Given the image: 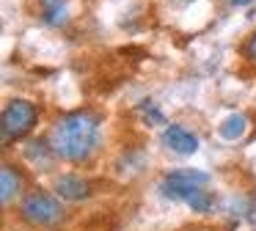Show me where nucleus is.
Returning <instances> with one entry per match:
<instances>
[{
  "label": "nucleus",
  "instance_id": "1",
  "mask_svg": "<svg viewBox=\"0 0 256 231\" xmlns=\"http://www.w3.org/2000/svg\"><path fill=\"white\" fill-rule=\"evenodd\" d=\"M50 146L66 162H86L100 146V121L88 110H74L56 121Z\"/></svg>",
  "mask_w": 256,
  "mask_h": 231
},
{
  "label": "nucleus",
  "instance_id": "2",
  "mask_svg": "<svg viewBox=\"0 0 256 231\" xmlns=\"http://www.w3.org/2000/svg\"><path fill=\"white\" fill-rule=\"evenodd\" d=\"M20 214H22L25 223L36 226V228H50V226H58L64 220V206L47 190H30L20 204Z\"/></svg>",
  "mask_w": 256,
  "mask_h": 231
},
{
  "label": "nucleus",
  "instance_id": "3",
  "mask_svg": "<svg viewBox=\"0 0 256 231\" xmlns=\"http://www.w3.org/2000/svg\"><path fill=\"white\" fill-rule=\"evenodd\" d=\"M39 121V108L30 99H12L3 108V118H0V130H3V143H12L25 138Z\"/></svg>",
  "mask_w": 256,
  "mask_h": 231
},
{
  "label": "nucleus",
  "instance_id": "4",
  "mask_svg": "<svg viewBox=\"0 0 256 231\" xmlns=\"http://www.w3.org/2000/svg\"><path fill=\"white\" fill-rule=\"evenodd\" d=\"M206 184H210V174L193 168H179L166 174V179L160 182V192L162 198H171V201H188L198 187H206Z\"/></svg>",
  "mask_w": 256,
  "mask_h": 231
},
{
  "label": "nucleus",
  "instance_id": "5",
  "mask_svg": "<svg viewBox=\"0 0 256 231\" xmlns=\"http://www.w3.org/2000/svg\"><path fill=\"white\" fill-rule=\"evenodd\" d=\"M160 140H162V146H166L168 152L182 154V157H188V154H196V152H198V138H196L190 130L179 126V124L166 126V130H162V135H160Z\"/></svg>",
  "mask_w": 256,
  "mask_h": 231
},
{
  "label": "nucleus",
  "instance_id": "6",
  "mask_svg": "<svg viewBox=\"0 0 256 231\" xmlns=\"http://www.w3.org/2000/svg\"><path fill=\"white\" fill-rule=\"evenodd\" d=\"M56 192L58 198H64V201H86V198L91 196V184L86 179H80V176H72V174H64L56 179Z\"/></svg>",
  "mask_w": 256,
  "mask_h": 231
},
{
  "label": "nucleus",
  "instance_id": "7",
  "mask_svg": "<svg viewBox=\"0 0 256 231\" xmlns=\"http://www.w3.org/2000/svg\"><path fill=\"white\" fill-rule=\"evenodd\" d=\"M20 192H22V174L14 165H3L0 168V201H3V206H8Z\"/></svg>",
  "mask_w": 256,
  "mask_h": 231
},
{
  "label": "nucleus",
  "instance_id": "8",
  "mask_svg": "<svg viewBox=\"0 0 256 231\" xmlns=\"http://www.w3.org/2000/svg\"><path fill=\"white\" fill-rule=\"evenodd\" d=\"M42 20L50 28H64L69 22L66 0H44V6H42Z\"/></svg>",
  "mask_w": 256,
  "mask_h": 231
},
{
  "label": "nucleus",
  "instance_id": "9",
  "mask_svg": "<svg viewBox=\"0 0 256 231\" xmlns=\"http://www.w3.org/2000/svg\"><path fill=\"white\" fill-rule=\"evenodd\" d=\"M25 157H28L34 165H39L42 170H47V168L52 165V160L58 157V154L52 152L50 140H47V143H42V140H34V143H28V148H25Z\"/></svg>",
  "mask_w": 256,
  "mask_h": 231
},
{
  "label": "nucleus",
  "instance_id": "10",
  "mask_svg": "<svg viewBox=\"0 0 256 231\" xmlns=\"http://www.w3.org/2000/svg\"><path fill=\"white\" fill-rule=\"evenodd\" d=\"M220 138L223 140H240V138L248 132V116H242V113H232L226 121L220 124Z\"/></svg>",
  "mask_w": 256,
  "mask_h": 231
},
{
  "label": "nucleus",
  "instance_id": "11",
  "mask_svg": "<svg viewBox=\"0 0 256 231\" xmlns=\"http://www.w3.org/2000/svg\"><path fill=\"white\" fill-rule=\"evenodd\" d=\"M212 201H215V198H212V192L204 190V187H198V190H196L184 204H188L193 212H210V209H212Z\"/></svg>",
  "mask_w": 256,
  "mask_h": 231
},
{
  "label": "nucleus",
  "instance_id": "12",
  "mask_svg": "<svg viewBox=\"0 0 256 231\" xmlns=\"http://www.w3.org/2000/svg\"><path fill=\"white\" fill-rule=\"evenodd\" d=\"M140 110L146 113V118H149V121H154V124H166V116H162L152 102H144V104H140Z\"/></svg>",
  "mask_w": 256,
  "mask_h": 231
},
{
  "label": "nucleus",
  "instance_id": "13",
  "mask_svg": "<svg viewBox=\"0 0 256 231\" xmlns=\"http://www.w3.org/2000/svg\"><path fill=\"white\" fill-rule=\"evenodd\" d=\"M242 55H245L248 60H256V33H250L248 42L242 44Z\"/></svg>",
  "mask_w": 256,
  "mask_h": 231
},
{
  "label": "nucleus",
  "instance_id": "14",
  "mask_svg": "<svg viewBox=\"0 0 256 231\" xmlns=\"http://www.w3.org/2000/svg\"><path fill=\"white\" fill-rule=\"evenodd\" d=\"M250 0H228V6H248Z\"/></svg>",
  "mask_w": 256,
  "mask_h": 231
}]
</instances>
